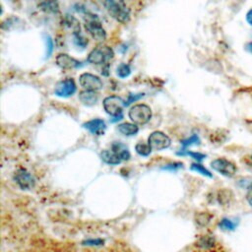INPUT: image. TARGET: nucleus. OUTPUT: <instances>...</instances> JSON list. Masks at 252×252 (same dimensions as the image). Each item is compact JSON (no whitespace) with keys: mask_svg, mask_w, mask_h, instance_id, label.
I'll use <instances>...</instances> for the list:
<instances>
[{"mask_svg":"<svg viewBox=\"0 0 252 252\" xmlns=\"http://www.w3.org/2000/svg\"><path fill=\"white\" fill-rule=\"evenodd\" d=\"M103 5L108 14L121 24H126L130 20V10L124 0H103Z\"/></svg>","mask_w":252,"mask_h":252,"instance_id":"f257e3e1","label":"nucleus"},{"mask_svg":"<svg viewBox=\"0 0 252 252\" xmlns=\"http://www.w3.org/2000/svg\"><path fill=\"white\" fill-rule=\"evenodd\" d=\"M84 24L86 31L94 40L103 41L106 38V32L96 15L87 13L84 17Z\"/></svg>","mask_w":252,"mask_h":252,"instance_id":"f03ea898","label":"nucleus"},{"mask_svg":"<svg viewBox=\"0 0 252 252\" xmlns=\"http://www.w3.org/2000/svg\"><path fill=\"white\" fill-rule=\"evenodd\" d=\"M128 115L133 123L137 125H144L152 118V109L147 104L138 103L130 108Z\"/></svg>","mask_w":252,"mask_h":252,"instance_id":"7ed1b4c3","label":"nucleus"},{"mask_svg":"<svg viewBox=\"0 0 252 252\" xmlns=\"http://www.w3.org/2000/svg\"><path fill=\"white\" fill-rule=\"evenodd\" d=\"M114 56V52L111 47L107 45H99L94 48L88 55V62L95 65L105 64L110 61Z\"/></svg>","mask_w":252,"mask_h":252,"instance_id":"20e7f679","label":"nucleus"},{"mask_svg":"<svg viewBox=\"0 0 252 252\" xmlns=\"http://www.w3.org/2000/svg\"><path fill=\"white\" fill-rule=\"evenodd\" d=\"M103 108L110 116H118L122 114L123 108L126 106L125 101L118 95H108L102 101Z\"/></svg>","mask_w":252,"mask_h":252,"instance_id":"39448f33","label":"nucleus"},{"mask_svg":"<svg viewBox=\"0 0 252 252\" xmlns=\"http://www.w3.org/2000/svg\"><path fill=\"white\" fill-rule=\"evenodd\" d=\"M211 167L219 172L220 174L226 176V177H232L236 173V165L234 162L224 158H219L211 161Z\"/></svg>","mask_w":252,"mask_h":252,"instance_id":"423d86ee","label":"nucleus"},{"mask_svg":"<svg viewBox=\"0 0 252 252\" xmlns=\"http://www.w3.org/2000/svg\"><path fill=\"white\" fill-rule=\"evenodd\" d=\"M148 143L154 151H162L167 149L170 144V138L161 131H154L148 138Z\"/></svg>","mask_w":252,"mask_h":252,"instance_id":"0eeeda50","label":"nucleus"},{"mask_svg":"<svg viewBox=\"0 0 252 252\" xmlns=\"http://www.w3.org/2000/svg\"><path fill=\"white\" fill-rule=\"evenodd\" d=\"M14 180L22 190H32L35 185V179L26 168H19L14 174Z\"/></svg>","mask_w":252,"mask_h":252,"instance_id":"6e6552de","label":"nucleus"},{"mask_svg":"<svg viewBox=\"0 0 252 252\" xmlns=\"http://www.w3.org/2000/svg\"><path fill=\"white\" fill-rule=\"evenodd\" d=\"M77 91V86L72 78H67L59 81L55 88L54 94L59 97H69L72 96Z\"/></svg>","mask_w":252,"mask_h":252,"instance_id":"1a4fd4ad","label":"nucleus"},{"mask_svg":"<svg viewBox=\"0 0 252 252\" xmlns=\"http://www.w3.org/2000/svg\"><path fill=\"white\" fill-rule=\"evenodd\" d=\"M79 82L81 87H83L85 90L98 91L103 87V83L101 79L92 73L81 74L79 77Z\"/></svg>","mask_w":252,"mask_h":252,"instance_id":"9d476101","label":"nucleus"},{"mask_svg":"<svg viewBox=\"0 0 252 252\" xmlns=\"http://www.w3.org/2000/svg\"><path fill=\"white\" fill-rule=\"evenodd\" d=\"M56 64L61 69H75L80 66H82L81 62L77 60L76 58L66 54V53H60L56 56Z\"/></svg>","mask_w":252,"mask_h":252,"instance_id":"9b49d317","label":"nucleus"},{"mask_svg":"<svg viewBox=\"0 0 252 252\" xmlns=\"http://www.w3.org/2000/svg\"><path fill=\"white\" fill-rule=\"evenodd\" d=\"M83 127L89 130L93 135L95 136H100L103 135L106 129V124L105 122L100 119V118H94L91 119L83 124Z\"/></svg>","mask_w":252,"mask_h":252,"instance_id":"f8f14e48","label":"nucleus"},{"mask_svg":"<svg viewBox=\"0 0 252 252\" xmlns=\"http://www.w3.org/2000/svg\"><path fill=\"white\" fill-rule=\"evenodd\" d=\"M98 94L96 91H91V90H84L80 92L79 94V99L80 101L87 106L94 105L98 100Z\"/></svg>","mask_w":252,"mask_h":252,"instance_id":"ddd939ff","label":"nucleus"},{"mask_svg":"<svg viewBox=\"0 0 252 252\" xmlns=\"http://www.w3.org/2000/svg\"><path fill=\"white\" fill-rule=\"evenodd\" d=\"M100 158L107 164L116 165L122 161V158L113 150H104L100 153Z\"/></svg>","mask_w":252,"mask_h":252,"instance_id":"4468645a","label":"nucleus"},{"mask_svg":"<svg viewBox=\"0 0 252 252\" xmlns=\"http://www.w3.org/2000/svg\"><path fill=\"white\" fill-rule=\"evenodd\" d=\"M118 131L124 135V136H134L138 133L139 127L135 123H130V122H124L118 125L117 127Z\"/></svg>","mask_w":252,"mask_h":252,"instance_id":"2eb2a0df","label":"nucleus"},{"mask_svg":"<svg viewBox=\"0 0 252 252\" xmlns=\"http://www.w3.org/2000/svg\"><path fill=\"white\" fill-rule=\"evenodd\" d=\"M111 150H113L117 155H119V157L122 158V160H128L131 157L128 148L123 143H120V142L112 143Z\"/></svg>","mask_w":252,"mask_h":252,"instance_id":"dca6fc26","label":"nucleus"},{"mask_svg":"<svg viewBox=\"0 0 252 252\" xmlns=\"http://www.w3.org/2000/svg\"><path fill=\"white\" fill-rule=\"evenodd\" d=\"M38 8L46 13H58L59 5L56 0H43L39 5Z\"/></svg>","mask_w":252,"mask_h":252,"instance_id":"f3484780","label":"nucleus"},{"mask_svg":"<svg viewBox=\"0 0 252 252\" xmlns=\"http://www.w3.org/2000/svg\"><path fill=\"white\" fill-rule=\"evenodd\" d=\"M196 245L203 249H209L215 245V238L211 235H203L198 239Z\"/></svg>","mask_w":252,"mask_h":252,"instance_id":"a211bd4d","label":"nucleus"},{"mask_svg":"<svg viewBox=\"0 0 252 252\" xmlns=\"http://www.w3.org/2000/svg\"><path fill=\"white\" fill-rule=\"evenodd\" d=\"M238 222L237 221H234V220H231L227 218H223L220 220V221L219 222V226L220 229L222 230H228V231H232L236 228Z\"/></svg>","mask_w":252,"mask_h":252,"instance_id":"6ab92c4d","label":"nucleus"},{"mask_svg":"<svg viewBox=\"0 0 252 252\" xmlns=\"http://www.w3.org/2000/svg\"><path fill=\"white\" fill-rule=\"evenodd\" d=\"M135 151L138 155H140L142 157H148L152 152V148L149 145V143L146 144L144 142H139L135 146Z\"/></svg>","mask_w":252,"mask_h":252,"instance_id":"aec40b11","label":"nucleus"},{"mask_svg":"<svg viewBox=\"0 0 252 252\" xmlns=\"http://www.w3.org/2000/svg\"><path fill=\"white\" fill-rule=\"evenodd\" d=\"M190 169L197 172V173H200L206 177H209V178H212L213 177V174L212 172L207 169L204 165H202L201 163H198V162H195V163H192L191 166H190Z\"/></svg>","mask_w":252,"mask_h":252,"instance_id":"412c9836","label":"nucleus"},{"mask_svg":"<svg viewBox=\"0 0 252 252\" xmlns=\"http://www.w3.org/2000/svg\"><path fill=\"white\" fill-rule=\"evenodd\" d=\"M73 37H74V42L78 47L85 48L88 45V39L81 33V31L74 32Z\"/></svg>","mask_w":252,"mask_h":252,"instance_id":"4be33fe9","label":"nucleus"},{"mask_svg":"<svg viewBox=\"0 0 252 252\" xmlns=\"http://www.w3.org/2000/svg\"><path fill=\"white\" fill-rule=\"evenodd\" d=\"M200 138L197 134H193L191 135L189 138L184 139L181 141V145H182V150H185L187 147L192 146V145H199L200 144Z\"/></svg>","mask_w":252,"mask_h":252,"instance_id":"5701e85b","label":"nucleus"},{"mask_svg":"<svg viewBox=\"0 0 252 252\" xmlns=\"http://www.w3.org/2000/svg\"><path fill=\"white\" fill-rule=\"evenodd\" d=\"M116 73H117L118 77H120L122 79L127 78L131 74V67L126 63H122L117 67Z\"/></svg>","mask_w":252,"mask_h":252,"instance_id":"b1692460","label":"nucleus"},{"mask_svg":"<svg viewBox=\"0 0 252 252\" xmlns=\"http://www.w3.org/2000/svg\"><path fill=\"white\" fill-rule=\"evenodd\" d=\"M177 155H181V156L187 155V156H190L191 158H193L197 161H202L203 159L206 158V155H204V154L197 153V152H186V150H181V152H178Z\"/></svg>","mask_w":252,"mask_h":252,"instance_id":"393cba45","label":"nucleus"},{"mask_svg":"<svg viewBox=\"0 0 252 252\" xmlns=\"http://www.w3.org/2000/svg\"><path fill=\"white\" fill-rule=\"evenodd\" d=\"M104 244V240L100 238H90V239H85L82 241V245L84 246H101Z\"/></svg>","mask_w":252,"mask_h":252,"instance_id":"a878e982","label":"nucleus"},{"mask_svg":"<svg viewBox=\"0 0 252 252\" xmlns=\"http://www.w3.org/2000/svg\"><path fill=\"white\" fill-rule=\"evenodd\" d=\"M210 220H211V216L206 213H201L196 218V221L200 225H206L208 222H210Z\"/></svg>","mask_w":252,"mask_h":252,"instance_id":"bb28decb","label":"nucleus"},{"mask_svg":"<svg viewBox=\"0 0 252 252\" xmlns=\"http://www.w3.org/2000/svg\"><path fill=\"white\" fill-rule=\"evenodd\" d=\"M45 43H46V57H50L52 52H53V49H54V43H53V40L50 36H46L45 37Z\"/></svg>","mask_w":252,"mask_h":252,"instance_id":"cd10ccee","label":"nucleus"},{"mask_svg":"<svg viewBox=\"0 0 252 252\" xmlns=\"http://www.w3.org/2000/svg\"><path fill=\"white\" fill-rule=\"evenodd\" d=\"M142 96H144V94H129L128 99L125 101L126 106H127V105H129L131 102L138 100V99H139V98H141Z\"/></svg>","mask_w":252,"mask_h":252,"instance_id":"c85d7f7f","label":"nucleus"},{"mask_svg":"<svg viewBox=\"0 0 252 252\" xmlns=\"http://www.w3.org/2000/svg\"><path fill=\"white\" fill-rule=\"evenodd\" d=\"M183 167V163L182 162H174V163H170V164H166L165 166H163V169H170V170H174L176 168H180Z\"/></svg>","mask_w":252,"mask_h":252,"instance_id":"c756f323","label":"nucleus"},{"mask_svg":"<svg viewBox=\"0 0 252 252\" xmlns=\"http://www.w3.org/2000/svg\"><path fill=\"white\" fill-rule=\"evenodd\" d=\"M246 200L249 204V206L252 208V184L249 185L248 189H247V193H246Z\"/></svg>","mask_w":252,"mask_h":252,"instance_id":"7c9ffc66","label":"nucleus"},{"mask_svg":"<svg viewBox=\"0 0 252 252\" xmlns=\"http://www.w3.org/2000/svg\"><path fill=\"white\" fill-rule=\"evenodd\" d=\"M245 19H246V22L248 23V25L252 27V8H250L249 11L246 13Z\"/></svg>","mask_w":252,"mask_h":252,"instance_id":"2f4dec72","label":"nucleus"},{"mask_svg":"<svg viewBox=\"0 0 252 252\" xmlns=\"http://www.w3.org/2000/svg\"><path fill=\"white\" fill-rule=\"evenodd\" d=\"M245 49H246L248 52L252 53V41H251V42H248V43L246 44V46H245Z\"/></svg>","mask_w":252,"mask_h":252,"instance_id":"473e14b6","label":"nucleus"},{"mask_svg":"<svg viewBox=\"0 0 252 252\" xmlns=\"http://www.w3.org/2000/svg\"><path fill=\"white\" fill-rule=\"evenodd\" d=\"M251 159H252V155H251Z\"/></svg>","mask_w":252,"mask_h":252,"instance_id":"72a5a7b5","label":"nucleus"}]
</instances>
